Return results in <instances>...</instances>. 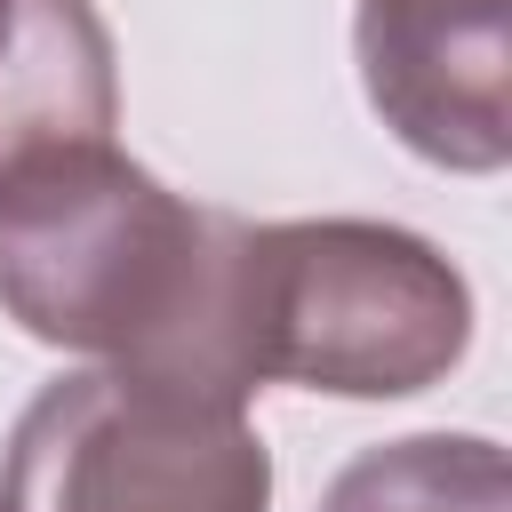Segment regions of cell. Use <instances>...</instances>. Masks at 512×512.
I'll return each mask as SVG.
<instances>
[{"label":"cell","mask_w":512,"mask_h":512,"mask_svg":"<svg viewBox=\"0 0 512 512\" xmlns=\"http://www.w3.org/2000/svg\"><path fill=\"white\" fill-rule=\"evenodd\" d=\"M232 224L168 192L112 136L32 152L0 168V312L56 352L240 400L224 376Z\"/></svg>","instance_id":"6da1fadb"},{"label":"cell","mask_w":512,"mask_h":512,"mask_svg":"<svg viewBox=\"0 0 512 512\" xmlns=\"http://www.w3.org/2000/svg\"><path fill=\"white\" fill-rule=\"evenodd\" d=\"M472 352V280L408 224L304 216L232 224L224 376L232 392L304 384L336 400H408Z\"/></svg>","instance_id":"7a4b0ae2"},{"label":"cell","mask_w":512,"mask_h":512,"mask_svg":"<svg viewBox=\"0 0 512 512\" xmlns=\"http://www.w3.org/2000/svg\"><path fill=\"white\" fill-rule=\"evenodd\" d=\"M0 512H272V448L240 400L96 360L24 400Z\"/></svg>","instance_id":"3957f363"},{"label":"cell","mask_w":512,"mask_h":512,"mask_svg":"<svg viewBox=\"0 0 512 512\" xmlns=\"http://www.w3.org/2000/svg\"><path fill=\"white\" fill-rule=\"evenodd\" d=\"M352 56L368 112L432 168L512 160V0H360Z\"/></svg>","instance_id":"277c9868"},{"label":"cell","mask_w":512,"mask_h":512,"mask_svg":"<svg viewBox=\"0 0 512 512\" xmlns=\"http://www.w3.org/2000/svg\"><path fill=\"white\" fill-rule=\"evenodd\" d=\"M320 512H512V464L488 432H408L360 448Z\"/></svg>","instance_id":"5b68a950"},{"label":"cell","mask_w":512,"mask_h":512,"mask_svg":"<svg viewBox=\"0 0 512 512\" xmlns=\"http://www.w3.org/2000/svg\"><path fill=\"white\" fill-rule=\"evenodd\" d=\"M16 24H24V0H0V48L16 40Z\"/></svg>","instance_id":"8992f818"}]
</instances>
